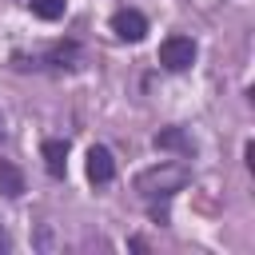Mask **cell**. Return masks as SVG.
I'll return each instance as SVG.
<instances>
[{
	"label": "cell",
	"mask_w": 255,
	"mask_h": 255,
	"mask_svg": "<svg viewBox=\"0 0 255 255\" xmlns=\"http://www.w3.org/2000/svg\"><path fill=\"white\" fill-rule=\"evenodd\" d=\"M28 4H32V12L40 20H60L64 8H68V0H28Z\"/></svg>",
	"instance_id": "ba28073f"
},
{
	"label": "cell",
	"mask_w": 255,
	"mask_h": 255,
	"mask_svg": "<svg viewBox=\"0 0 255 255\" xmlns=\"http://www.w3.org/2000/svg\"><path fill=\"white\" fill-rule=\"evenodd\" d=\"M0 135H4V120H0Z\"/></svg>",
	"instance_id": "30bf717a"
},
{
	"label": "cell",
	"mask_w": 255,
	"mask_h": 255,
	"mask_svg": "<svg viewBox=\"0 0 255 255\" xmlns=\"http://www.w3.org/2000/svg\"><path fill=\"white\" fill-rule=\"evenodd\" d=\"M0 251H8V231L0 227Z\"/></svg>",
	"instance_id": "9c48e42d"
},
{
	"label": "cell",
	"mask_w": 255,
	"mask_h": 255,
	"mask_svg": "<svg viewBox=\"0 0 255 255\" xmlns=\"http://www.w3.org/2000/svg\"><path fill=\"white\" fill-rule=\"evenodd\" d=\"M40 155H44V167H48V175H64L68 171V143L64 139H44V147H40Z\"/></svg>",
	"instance_id": "8992f818"
},
{
	"label": "cell",
	"mask_w": 255,
	"mask_h": 255,
	"mask_svg": "<svg viewBox=\"0 0 255 255\" xmlns=\"http://www.w3.org/2000/svg\"><path fill=\"white\" fill-rule=\"evenodd\" d=\"M159 64L167 72H187L195 64V40L191 36H167L159 44Z\"/></svg>",
	"instance_id": "7a4b0ae2"
},
{
	"label": "cell",
	"mask_w": 255,
	"mask_h": 255,
	"mask_svg": "<svg viewBox=\"0 0 255 255\" xmlns=\"http://www.w3.org/2000/svg\"><path fill=\"white\" fill-rule=\"evenodd\" d=\"M155 147H159V151H179V155H191V151H195V143H191V135H187L183 128H163V131H155Z\"/></svg>",
	"instance_id": "5b68a950"
},
{
	"label": "cell",
	"mask_w": 255,
	"mask_h": 255,
	"mask_svg": "<svg viewBox=\"0 0 255 255\" xmlns=\"http://www.w3.org/2000/svg\"><path fill=\"white\" fill-rule=\"evenodd\" d=\"M112 32H116L120 40H128V44H139V40L147 36V20H143V12H135V8H120V12L112 16Z\"/></svg>",
	"instance_id": "3957f363"
},
{
	"label": "cell",
	"mask_w": 255,
	"mask_h": 255,
	"mask_svg": "<svg viewBox=\"0 0 255 255\" xmlns=\"http://www.w3.org/2000/svg\"><path fill=\"white\" fill-rule=\"evenodd\" d=\"M191 183V167L187 163H175V159H163L155 167H143L135 175V191L143 199H171L175 191H183Z\"/></svg>",
	"instance_id": "6da1fadb"
},
{
	"label": "cell",
	"mask_w": 255,
	"mask_h": 255,
	"mask_svg": "<svg viewBox=\"0 0 255 255\" xmlns=\"http://www.w3.org/2000/svg\"><path fill=\"white\" fill-rule=\"evenodd\" d=\"M0 191H4V195H24V175H20V167H12L8 159H0Z\"/></svg>",
	"instance_id": "52a82bcc"
},
{
	"label": "cell",
	"mask_w": 255,
	"mask_h": 255,
	"mask_svg": "<svg viewBox=\"0 0 255 255\" xmlns=\"http://www.w3.org/2000/svg\"><path fill=\"white\" fill-rule=\"evenodd\" d=\"M88 179L92 183H112L116 179V159H112V151L104 143L88 147Z\"/></svg>",
	"instance_id": "277c9868"
}]
</instances>
